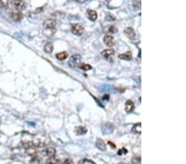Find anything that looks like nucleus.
I'll list each match as a JSON object with an SVG mask.
<instances>
[{"label": "nucleus", "mask_w": 186, "mask_h": 164, "mask_svg": "<svg viewBox=\"0 0 186 164\" xmlns=\"http://www.w3.org/2000/svg\"><path fill=\"white\" fill-rule=\"evenodd\" d=\"M81 65V57L80 55H74L72 56L70 60H69V66L70 67H73V68H77V67H80V66Z\"/></svg>", "instance_id": "1"}, {"label": "nucleus", "mask_w": 186, "mask_h": 164, "mask_svg": "<svg viewBox=\"0 0 186 164\" xmlns=\"http://www.w3.org/2000/svg\"><path fill=\"white\" fill-rule=\"evenodd\" d=\"M12 6L15 8V10L22 11L26 8V3L22 0H12Z\"/></svg>", "instance_id": "2"}, {"label": "nucleus", "mask_w": 186, "mask_h": 164, "mask_svg": "<svg viewBox=\"0 0 186 164\" xmlns=\"http://www.w3.org/2000/svg\"><path fill=\"white\" fill-rule=\"evenodd\" d=\"M101 54H102L103 57L108 61H109L110 62H113L114 60V58H113L114 51H113V49H106V50L103 51Z\"/></svg>", "instance_id": "3"}, {"label": "nucleus", "mask_w": 186, "mask_h": 164, "mask_svg": "<svg viewBox=\"0 0 186 164\" xmlns=\"http://www.w3.org/2000/svg\"><path fill=\"white\" fill-rule=\"evenodd\" d=\"M84 31V27L81 26L80 24H73V25L71 26L72 33L76 35V36H80V35H82Z\"/></svg>", "instance_id": "4"}, {"label": "nucleus", "mask_w": 186, "mask_h": 164, "mask_svg": "<svg viewBox=\"0 0 186 164\" xmlns=\"http://www.w3.org/2000/svg\"><path fill=\"white\" fill-rule=\"evenodd\" d=\"M43 26L47 29H54L56 26V21L54 19H47L44 21Z\"/></svg>", "instance_id": "5"}, {"label": "nucleus", "mask_w": 186, "mask_h": 164, "mask_svg": "<svg viewBox=\"0 0 186 164\" xmlns=\"http://www.w3.org/2000/svg\"><path fill=\"white\" fill-rule=\"evenodd\" d=\"M23 18V15L22 13H21V11H18V10H14L11 13V18L15 21V22H20L21 20Z\"/></svg>", "instance_id": "6"}, {"label": "nucleus", "mask_w": 186, "mask_h": 164, "mask_svg": "<svg viewBox=\"0 0 186 164\" xmlns=\"http://www.w3.org/2000/svg\"><path fill=\"white\" fill-rule=\"evenodd\" d=\"M103 41L107 46L109 47H113L115 43L114 38L112 35H106L104 38H103Z\"/></svg>", "instance_id": "7"}, {"label": "nucleus", "mask_w": 186, "mask_h": 164, "mask_svg": "<svg viewBox=\"0 0 186 164\" xmlns=\"http://www.w3.org/2000/svg\"><path fill=\"white\" fill-rule=\"evenodd\" d=\"M86 16L88 18L90 19V21H93V22H94L95 20L97 19V18H98V15H97V13L94 11V10H87L86 12Z\"/></svg>", "instance_id": "8"}, {"label": "nucleus", "mask_w": 186, "mask_h": 164, "mask_svg": "<svg viewBox=\"0 0 186 164\" xmlns=\"http://www.w3.org/2000/svg\"><path fill=\"white\" fill-rule=\"evenodd\" d=\"M124 33L127 35V38H131V39H133L136 37V32L133 30V28H127L124 30Z\"/></svg>", "instance_id": "9"}, {"label": "nucleus", "mask_w": 186, "mask_h": 164, "mask_svg": "<svg viewBox=\"0 0 186 164\" xmlns=\"http://www.w3.org/2000/svg\"><path fill=\"white\" fill-rule=\"evenodd\" d=\"M134 110V104L132 100H127L125 104V110L127 113H131Z\"/></svg>", "instance_id": "10"}, {"label": "nucleus", "mask_w": 186, "mask_h": 164, "mask_svg": "<svg viewBox=\"0 0 186 164\" xmlns=\"http://www.w3.org/2000/svg\"><path fill=\"white\" fill-rule=\"evenodd\" d=\"M55 153H56V150H55V148H46V150H44L43 151V154L45 155V156L50 157V158H51V157H54Z\"/></svg>", "instance_id": "11"}, {"label": "nucleus", "mask_w": 186, "mask_h": 164, "mask_svg": "<svg viewBox=\"0 0 186 164\" xmlns=\"http://www.w3.org/2000/svg\"><path fill=\"white\" fill-rule=\"evenodd\" d=\"M87 133V129L85 127L80 126L75 128V133L77 135H84Z\"/></svg>", "instance_id": "12"}, {"label": "nucleus", "mask_w": 186, "mask_h": 164, "mask_svg": "<svg viewBox=\"0 0 186 164\" xmlns=\"http://www.w3.org/2000/svg\"><path fill=\"white\" fill-rule=\"evenodd\" d=\"M96 146H97V148H99V150H101V151H105V150H106L105 143L103 142L102 139H98V140H97Z\"/></svg>", "instance_id": "13"}, {"label": "nucleus", "mask_w": 186, "mask_h": 164, "mask_svg": "<svg viewBox=\"0 0 186 164\" xmlns=\"http://www.w3.org/2000/svg\"><path fill=\"white\" fill-rule=\"evenodd\" d=\"M118 57H119L120 59H122V60L130 61V60H132V54H131V52L121 54V55H119V56H118Z\"/></svg>", "instance_id": "14"}, {"label": "nucleus", "mask_w": 186, "mask_h": 164, "mask_svg": "<svg viewBox=\"0 0 186 164\" xmlns=\"http://www.w3.org/2000/svg\"><path fill=\"white\" fill-rule=\"evenodd\" d=\"M141 129H142V123H136L133 126V128H132V132L135 133L141 134V133H142V130H141Z\"/></svg>", "instance_id": "15"}, {"label": "nucleus", "mask_w": 186, "mask_h": 164, "mask_svg": "<svg viewBox=\"0 0 186 164\" xmlns=\"http://www.w3.org/2000/svg\"><path fill=\"white\" fill-rule=\"evenodd\" d=\"M53 44L51 42H47V44L45 45L44 47V49H45V51L47 52V53H51L53 51Z\"/></svg>", "instance_id": "16"}, {"label": "nucleus", "mask_w": 186, "mask_h": 164, "mask_svg": "<svg viewBox=\"0 0 186 164\" xmlns=\"http://www.w3.org/2000/svg\"><path fill=\"white\" fill-rule=\"evenodd\" d=\"M67 57H68V54L66 53V52H65V51H63V52H60V53L56 54V58H57V59H58V60H60V61L65 60V59L67 58Z\"/></svg>", "instance_id": "17"}, {"label": "nucleus", "mask_w": 186, "mask_h": 164, "mask_svg": "<svg viewBox=\"0 0 186 164\" xmlns=\"http://www.w3.org/2000/svg\"><path fill=\"white\" fill-rule=\"evenodd\" d=\"M46 164H60V162L56 159V158H55L54 157H51V158L47 160V163Z\"/></svg>", "instance_id": "18"}, {"label": "nucleus", "mask_w": 186, "mask_h": 164, "mask_svg": "<svg viewBox=\"0 0 186 164\" xmlns=\"http://www.w3.org/2000/svg\"><path fill=\"white\" fill-rule=\"evenodd\" d=\"M106 31L109 32V33H112V34H113V33L117 32V29H116V28L113 27V26H109V27L106 28Z\"/></svg>", "instance_id": "19"}, {"label": "nucleus", "mask_w": 186, "mask_h": 164, "mask_svg": "<svg viewBox=\"0 0 186 164\" xmlns=\"http://www.w3.org/2000/svg\"><path fill=\"white\" fill-rule=\"evenodd\" d=\"M8 5V0H0V8H7Z\"/></svg>", "instance_id": "20"}, {"label": "nucleus", "mask_w": 186, "mask_h": 164, "mask_svg": "<svg viewBox=\"0 0 186 164\" xmlns=\"http://www.w3.org/2000/svg\"><path fill=\"white\" fill-rule=\"evenodd\" d=\"M80 67V69H82L83 71H90V70L92 69L91 66L88 65V64H81Z\"/></svg>", "instance_id": "21"}, {"label": "nucleus", "mask_w": 186, "mask_h": 164, "mask_svg": "<svg viewBox=\"0 0 186 164\" xmlns=\"http://www.w3.org/2000/svg\"><path fill=\"white\" fill-rule=\"evenodd\" d=\"M80 164H96L92 160H90V159H82L80 162Z\"/></svg>", "instance_id": "22"}, {"label": "nucleus", "mask_w": 186, "mask_h": 164, "mask_svg": "<svg viewBox=\"0 0 186 164\" xmlns=\"http://www.w3.org/2000/svg\"><path fill=\"white\" fill-rule=\"evenodd\" d=\"M132 163L141 164V156H135L132 158Z\"/></svg>", "instance_id": "23"}, {"label": "nucleus", "mask_w": 186, "mask_h": 164, "mask_svg": "<svg viewBox=\"0 0 186 164\" xmlns=\"http://www.w3.org/2000/svg\"><path fill=\"white\" fill-rule=\"evenodd\" d=\"M126 153H127V150L125 148H120L118 152V156H122V155H125Z\"/></svg>", "instance_id": "24"}, {"label": "nucleus", "mask_w": 186, "mask_h": 164, "mask_svg": "<svg viewBox=\"0 0 186 164\" xmlns=\"http://www.w3.org/2000/svg\"><path fill=\"white\" fill-rule=\"evenodd\" d=\"M63 164H74V163H73V161H72L71 159H66V160L64 161Z\"/></svg>", "instance_id": "25"}, {"label": "nucleus", "mask_w": 186, "mask_h": 164, "mask_svg": "<svg viewBox=\"0 0 186 164\" xmlns=\"http://www.w3.org/2000/svg\"><path fill=\"white\" fill-rule=\"evenodd\" d=\"M109 144L111 146V147H113V149H114V148H116V146H115V144H114V143H111V141H109Z\"/></svg>", "instance_id": "26"}, {"label": "nucleus", "mask_w": 186, "mask_h": 164, "mask_svg": "<svg viewBox=\"0 0 186 164\" xmlns=\"http://www.w3.org/2000/svg\"><path fill=\"white\" fill-rule=\"evenodd\" d=\"M76 1H77L78 3H84L86 2L87 0H76Z\"/></svg>", "instance_id": "27"}, {"label": "nucleus", "mask_w": 186, "mask_h": 164, "mask_svg": "<svg viewBox=\"0 0 186 164\" xmlns=\"http://www.w3.org/2000/svg\"><path fill=\"white\" fill-rule=\"evenodd\" d=\"M0 124H1V119H0Z\"/></svg>", "instance_id": "28"}]
</instances>
